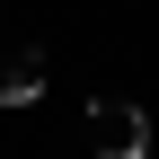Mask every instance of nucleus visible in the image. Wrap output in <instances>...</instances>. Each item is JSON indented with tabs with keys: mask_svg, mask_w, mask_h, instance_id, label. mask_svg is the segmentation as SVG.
Returning a JSON list of instances; mask_svg holds the SVG:
<instances>
[{
	"mask_svg": "<svg viewBox=\"0 0 159 159\" xmlns=\"http://www.w3.org/2000/svg\"><path fill=\"white\" fill-rule=\"evenodd\" d=\"M89 150L97 159H150V115L133 97H89Z\"/></svg>",
	"mask_w": 159,
	"mask_h": 159,
	"instance_id": "1",
	"label": "nucleus"
},
{
	"mask_svg": "<svg viewBox=\"0 0 159 159\" xmlns=\"http://www.w3.org/2000/svg\"><path fill=\"white\" fill-rule=\"evenodd\" d=\"M35 89H44V53L27 44V53H9V62H0V106H27Z\"/></svg>",
	"mask_w": 159,
	"mask_h": 159,
	"instance_id": "2",
	"label": "nucleus"
}]
</instances>
